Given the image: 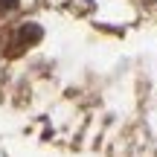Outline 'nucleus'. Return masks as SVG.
Returning <instances> with one entry per match:
<instances>
[{"mask_svg": "<svg viewBox=\"0 0 157 157\" xmlns=\"http://www.w3.org/2000/svg\"><path fill=\"white\" fill-rule=\"evenodd\" d=\"M0 6H3V9H9V6H15V3H12V0H0Z\"/></svg>", "mask_w": 157, "mask_h": 157, "instance_id": "nucleus-1", "label": "nucleus"}]
</instances>
